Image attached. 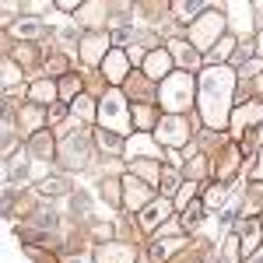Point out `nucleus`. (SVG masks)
<instances>
[{
    "label": "nucleus",
    "mask_w": 263,
    "mask_h": 263,
    "mask_svg": "<svg viewBox=\"0 0 263 263\" xmlns=\"http://www.w3.org/2000/svg\"><path fill=\"white\" fill-rule=\"evenodd\" d=\"M256 242H260V224H256V221H246L242 224V253H246V256L256 249Z\"/></svg>",
    "instance_id": "nucleus-13"
},
{
    "label": "nucleus",
    "mask_w": 263,
    "mask_h": 263,
    "mask_svg": "<svg viewBox=\"0 0 263 263\" xmlns=\"http://www.w3.org/2000/svg\"><path fill=\"white\" fill-rule=\"evenodd\" d=\"M134 260V253L126 249V246H102L99 249V263H130Z\"/></svg>",
    "instance_id": "nucleus-7"
},
{
    "label": "nucleus",
    "mask_w": 263,
    "mask_h": 263,
    "mask_svg": "<svg viewBox=\"0 0 263 263\" xmlns=\"http://www.w3.org/2000/svg\"><path fill=\"white\" fill-rule=\"evenodd\" d=\"M57 4H60L63 11H70V7H78V4H81V0H57Z\"/></svg>",
    "instance_id": "nucleus-25"
},
{
    "label": "nucleus",
    "mask_w": 263,
    "mask_h": 263,
    "mask_svg": "<svg viewBox=\"0 0 263 263\" xmlns=\"http://www.w3.org/2000/svg\"><path fill=\"white\" fill-rule=\"evenodd\" d=\"M165 218H168V203H165V200H155L151 207H147V211H144L141 224H144V228H158Z\"/></svg>",
    "instance_id": "nucleus-9"
},
{
    "label": "nucleus",
    "mask_w": 263,
    "mask_h": 263,
    "mask_svg": "<svg viewBox=\"0 0 263 263\" xmlns=\"http://www.w3.org/2000/svg\"><path fill=\"white\" fill-rule=\"evenodd\" d=\"M256 176L263 179V151H260V165H256Z\"/></svg>",
    "instance_id": "nucleus-26"
},
{
    "label": "nucleus",
    "mask_w": 263,
    "mask_h": 263,
    "mask_svg": "<svg viewBox=\"0 0 263 263\" xmlns=\"http://www.w3.org/2000/svg\"><path fill=\"white\" fill-rule=\"evenodd\" d=\"M32 151H35V158H49V155H53V144H49V137H46V134H39V137L32 141Z\"/></svg>",
    "instance_id": "nucleus-20"
},
{
    "label": "nucleus",
    "mask_w": 263,
    "mask_h": 263,
    "mask_svg": "<svg viewBox=\"0 0 263 263\" xmlns=\"http://www.w3.org/2000/svg\"><path fill=\"white\" fill-rule=\"evenodd\" d=\"M53 95H57V88H53L49 81H39V84H32V99L39 102V105H42V102H53Z\"/></svg>",
    "instance_id": "nucleus-18"
},
{
    "label": "nucleus",
    "mask_w": 263,
    "mask_h": 263,
    "mask_svg": "<svg viewBox=\"0 0 263 263\" xmlns=\"http://www.w3.org/2000/svg\"><path fill=\"white\" fill-rule=\"evenodd\" d=\"M123 70H126V60H123L120 53H112V57L105 60V74H109V81H123V78H126Z\"/></svg>",
    "instance_id": "nucleus-15"
},
{
    "label": "nucleus",
    "mask_w": 263,
    "mask_h": 263,
    "mask_svg": "<svg viewBox=\"0 0 263 263\" xmlns=\"http://www.w3.org/2000/svg\"><path fill=\"white\" fill-rule=\"evenodd\" d=\"M168 57H172V53H162V49H158V53H151V57L144 60L147 74H151V78H165V74H168V63H172Z\"/></svg>",
    "instance_id": "nucleus-10"
},
{
    "label": "nucleus",
    "mask_w": 263,
    "mask_h": 263,
    "mask_svg": "<svg viewBox=\"0 0 263 263\" xmlns=\"http://www.w3.org/2000/svg\"><path fill=\"white\" fill-rule=\"evenodd\" d=\"M99 123L109 126V130H116V134H126L130 116H126V99H123L120 91H109L105 95V102H102V109H99Z\"/></svg>",
    "instance_id": "nucleus-3"
},
{
    "label": "nucleus",
    "mask_w": 263,
    "mask_h": 263,
    "mask_svg": "<svg viewBox=\"0 0 263 263\" xmlns=\"http://www.w3.org/2000/svg\"><path fill=\"white\" fill-rule=\"evenodd\" d=\"M232 14H235L232 25H235L239 32H249V28H253V21H249V4H246V0H232Z\"/></svg>",
    "instance_id": "nucleus-11"
},
{
    "label": "nucleus",
    "mask_w": 263,
    "mask_h": 263,
    "mask_svg": "<svg viewBox=\"0 0 263 263\" xmlns=\"http://www.w3.org/2000/svg\"><path fill=\"white\" fill-rule=\"evenodd\" d=\"M165 190H176V172H165Z\"/></svg>",
    "instance_id": "nucleus-24"
},
{
    "label": "nucleus",
    "mask_w": 263,
    "mask_h": 263,
    "mask_svg": "<svg viewBox=\"0 0 263 263\" xmlns=\"http://www.w3.org/2000/svg\"><path fill=\"white\" fill-rule=\"evenodd\" d=\"M256 49H260V57H263V35H260V46H256Z\"/></svg>",
    "instance_id": "nucleus-27"
},
{
    "label": "nucleus",
    "mask_w": 263,
    "mask_h": 263,
    "mask_svg": "<svg viewBox=\"0 0 263 263\" xmlns=\"http://www.w3.org/2000/svg\"><path fill=\"white\" fill-rule=\"evenodd\" d=\"M74 109H78V116H91V102H88V99H78V102H74Z\"/></svg>",
    "instance_id": "nucleus-23"
},
{
    "label": "nucleus",
    "mask_w": 263,
    "mask_h": 263,
    "mask_svg": "<svg viewBox=\"0 0 263 263\" xmlns=\"http://www.w3.org/2000/svg\"><path fill=\"white\" fill-rule=\"evenodd\" d=\"M14 35H21V39H35V35H42V21L39 18H25L14 25Z\"/></svg>",
    "instance_id": "nucleus-14"
},
{
    "label": "nucleus",
    "mask_w": 263,
    "mask_h": 263,
    "mask_svg": "<svg viewBox=\"0 0 263 263\" xmlns=\"http://www.w3.org/2000/svg\"><path fill=\"white\" fill-rule=\"evenodd\" d=\"M179 239H162V242H151V256H155V260H165V256H168V253H176V249H179Z\"/></svg>",
    "instance_id": "nucleus-17"
},
{
    "label": "nucleus",
    "mask_w": 263,
    "mask_h": 263,
    "mask_svg": "<svg viewBox=\"0 0 263 263\" xmlns=\"http://www.w3.org/2000/svg\"><path fill=\"white\" fill-rule=\"evenodd\" d=\"M158 137H162L165 144H182L186 137H190V130H186V123H182V116H168V120H162V126H158Z\"/></svg>",
    "instance_id": "nucleus-4"
},
{
    "label": "nucleus",
    "mask_w": 263,
    "mask_h": 263,
    "mask_svg": "<svg viewBox=\"0 0 263 263\" xmlns=\"http://www.w3.org/2000/svg\"><path fill=\"white\" fill-rule=\"evenodd\" d=\"M190 102H193V78H190V74H172V78L162 84V105L172 109V112H179Z\"/></svg>",
    "instance_id": "nucleus-2"
},
{
    "label": "nucleus",
    "mask_w": 263,
    "mask_h": 263,
    "mask_svg": "<svg viewBox=\"0 0 263 263\" xmlns=\"http://www.w3.org/2000/svg\"><path fill=\"white\" fill-rule=\"evenodd\" d=\"M186 224H190V228L200 224V203H190V207H186Z\"/></svg>",
    "instance_id": "nucleus-22"
},
{
    "label": "nucleus",
    "mask_w": 263,
    "mask_h": 263,
    "mask_svg": "<svg viewBox=\"0 0 263 263\" xmlns=\"http://www.w3.org/2000/svg\"><path fill=\"white\" fill-rule=\"evenodd\" d=\"M63 190H67V179H60V176H49L46 182H39V193H42V197H60Z\"/></svg>",
    "instance_id": "nucleus-16"
},
{
    "label": "nucleus",
    "mask_w": 263,
    "mask_h": 263,
    "mask_svg": "<svg viewBox=\"0 0 263 263\" xmlns=\"http://www.w3.org/2000/svg\"><path fill=\"white\" fill-rule=\"evenodd\" d=\"M235 88V74L228 67H207L200 78V109L203 120L211 123L214 130H221L228 120V99Z\"/></svg>",
    "instance_id": "nucleus-1"
},
{
    "label": "nucleus",
    "mask_w": 263,
    "mask_h": 263,
    "mask_svg": "<svg viewBox=\"0 0 263 263\" xmlns=\"http://www.w3.org/2000/svg\"><path fill=\"white\" fill-rule=\"evenodd\" d=\"M203 7H207V0H179L176 14H179V21H197V14H200Z\"/></svg>",
    "instance_id": "nucleus-12"
},
{
    "label": "nucleus",
    "mask_w": 263,
    "mask_h": 263,
    "mask_svg": "<svg viewBox=\"0 0 263 263\" xmlns=\"http://www.w3.org/2000/svg\"><path fill=\"white\" fill-rule=\"evenodd\" d=\"M168 53H172L176 60H182L186 67H190V63H197V53H193V49H186L182 42H172V49H168Z\"/></svg>",
    "instance_id": "nucleus-19"
},
{
    "label": "nucleus",
    "mask_w": 263,
    "mask_h": 263,
    "mask_svg": "<svg viewBox=\"0 0 263 263\" xmlns=\"http://www.w3.org/2000/svg\"><path fill=\"white\" fill-rule=\"evenodd\" d=\"M218 32H221V18H218V14H203V18L197 21V28H193V39L197 42H211Z\"/></svg>",
    "instance_id": "nucleus-5"
},
{
    "label": "nucleus",
    "mask_w": 263,
    "mask_h": 263,
    "mask_svg": "<svg viewBox=\"0 0 263 263\" xmlns=\"http://www.w3.org/2000/svg\"><path fill=\"white\" fill-rule=\"evenodd\" d=\"M99 137H102V147H109V151H112V147H120V137H116L109 126H105V130H99Z\"/></svg>",
    "instance_id": "nucleus-21"
},
{
    "label": "nucleus",
    "mask_w": 263,
    "mask_h": 263,
    "mask_svg": "<svg viewBox=\"0 0 263 263\" xmlns=\"http://www.w3.org/2000/svg\"><path fill=\"white\" fill-rule=\"evenodd\" d=\"M84 158H88V151H84L81 137H74V144H63V162L70 165V168H81Z\"/></svg>",
    "instance_id": "nucleus-8"
},
{
    "label": "nucleus",
    "mask_w": 263,
    "mask_h": 263,
    "mask_svg": "<svg viewBox=\"0 0 263 263\" xmlns=\"http://www.w3.org/2000/svg\"><path fill=\"white\" fill-rule=\"evenodd\" d=\"M105 46H109L105 35H88V39H84V49H81L84 63H99L102 57H105Z\"/></svg>",
    "instance_id": "nucleus-6"
}]
</instances>
